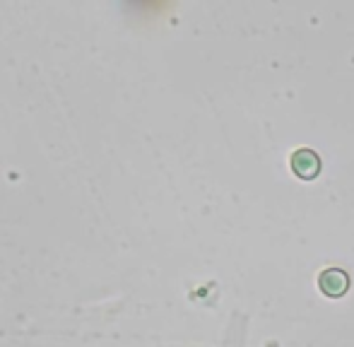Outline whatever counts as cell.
<instances>
[{
	"label": "cell",
	"mask_w": 354,
	"mask_h": 347,
	"mask_svg": "<svg viewBox=\"0 0 354 347\" xmlns=\"http://www.w3.org/2000/svg\"><path fill=\"white\" fill-rule=\"evenodd\" d=\"M318 287L323 290V294L328 297H342L350 290V275L342 268H326L318 275Z\"/></svg>",
	"instance_id": "6da1fadb"
},
{
	"label": "cell",
	"mask_w": 354,
	"mask_h": 347,
	"mask_svg": "<svg viewBox=\"0 0 354 347\" xmlns=\"http://www.w3.org/2000/svg\"><path fill=\"white\" fill-rule=\"evenodd\" d=\"M289 162H292L294 174L301 178H316L318 171H321V157H318L313 150H308V147L294 150V155Z\"/></svg>",
	"instance_id": "7a4b0ae2"
}]
</instances>
